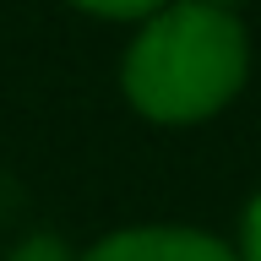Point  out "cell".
Returning <instances> with one entry per match:
<instances>
[{
  "instance_id": "obj_4",
  "label": "cell",
  "mask_w": 261,
  "mask_h": 261,
  "mask_svg": "<svg viewBox=\"0 0 261 261\" xmlns=\"http://www.w3.org/2000/svg\"><path fill=\"white\" fill-rule=\"evenodd\" d=\"M11 261H82V256H71V245L55 240V234H33L11 250Z\"/></svg>"
},
{
  "instance_id": "obj_1",
  "label": "cell",
  "mask_w": 261,
  "mask_h": 261,
  "mask_svg": "<svg viewBox=\"0 0 261 261\" xmlns=\"http://www.w3.org/2000/svg\"><path fill=\"white\" fill-rule=\"evenodd\" d=\"M245 71H250V44L240 16L207 0H169L130 38L120 87L130 109L147 120L196 125L212 120L245 87Z\"/></svg>"
},
{
  "instance_id": "obj_2",
  "label": "cell",
  "mask_w": 261,
  "mask_h": 261,
  "mask_svg": "<svg viewBox=\"0 0 261 261\" xmlns=\"http://www.w3.org/2000/svg\"><path fill=\"white\" fill-rule=\"evenodd\" d=\"M82 261H240V256L201 228H120L109 240H98Z\"/></svg>"
},
{
  "instance_id": "obj_6",
  "label": "cell",
  "mask_w": 261,
  "mask_h": 261,
  "mask_svg": "<svg viewBox=\"0 0 261 261\" xmlns=\"http://www.w3.org/2000/svg\"><path fill=\"white\" fill-rule=\"evenodd\" d=\"M207 6H218V11H240L245 0H207Z\"/></svg>"
},
{
  "instance_id": "obj_3",
  "label": "cell",
  "mask_w": 261,
  "mask_h": 261,
  "mask_svg": "<svg viewBox=\"0 0 261 261\" xmlns=\"http://www.w3.org/2000/svg\"><path fill=\"white\" fill-rule=\"evenodd\" d=\"M76 11H93V16H109V22H136V16H152L158 6H169V0H71Z\"/></svg>"
},
{
  "instance_id": "obj_5",
  "label": "cell",
  "mask_w": 261,
  "mask_h": 261,
  "mask_svg": "<svg viewBox=\"0 0 261 261\" xmlns=\"http://www.w3.org/2000/svg\"><path fill=\"white\" fill-rule=\"evenodd\" d=\"M240 261H261V191L245 207V223H240Z\"/></svg>"
}]
</instances>
